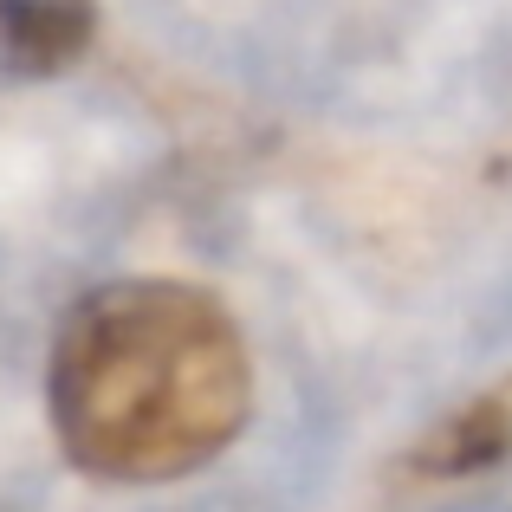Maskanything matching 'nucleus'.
<instances>
[{"label":"nucleus","instance_id":"f257e3e1","mask_svg":"<svg viewBox=\"0 0 512 512\" xmlns=\"http://www.w3.org/2000/svg\"><path fill=\"white\" fill-rule=\"evenodd\" d=\"M65 461L156 487L208 467L253 415V357L227 305L182 279H111L65 312L46 363Z\"/></svg>","mask_w":512,"mask_h":512},{"label":"nucleus","instance_id":"f03ea898","mask_svg":"<svg viewBox=\"0 0 512 512\" xmlns=\"http://www.w3.org/2000/svg\"><path fill=\"white\" fill-rule=\"evenodd\" d=\"M98 33L91 0H0V65L13 78H52Z\"/></svg>","mask_w":512,"mask_h":512}]
</instances>
